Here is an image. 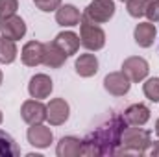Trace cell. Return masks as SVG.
Wrapping results in <instances>:
<instances>
[{"mask_svg": "<svg viewBox=\"0 0 159 157\" xmlns=\"http://www.w3.org/2000/svg\"><path fill=\"white\" fill-rule=\"evenodd\" d=\"M150 22H159V0H150L148 2V7H146V13H144Z\"/></svg>", "mask_w": 159, "mask_h": 157, "instance_id": "26", "label": "cell"}, {"mask_svg": "<svg viewBox=\"0 0 159 157\" xmlns=\"http://www.w3.org/2000/svg\"><path fill=\"white\" fill-rule=\"evenodd\" d=\"M148 2L150 0H126V9L131 17L139 19L146 13V7H148Z\"/></svg>", "mask_w": 159, "mask_h": 157, "instance_id": "22", "label": "cell"}, {"mask_svg": "<svg viewBox=\"0 0 159 157\" xmlns=\"http://www.w3.org/2000/svg\"><path fill=\"white\" fill-rule=\"evenodd\" d=\"M28 142L35 148H48L50 142L54 141V135L50 131V128L43 126V124H34L30 129H28Z\"/></svg>", "mask_w": 159, "mask_h": 157, "instance_id": "12", "label": "cell"}, {"mask_svg": "<svg viewBox=\"0 0 159 157\" xmlns=\"http://www.w3.org/2000/svg\"><path fill=\"white\" fill-rule=\"evenodd\" d=\"M133 37H135V43L143 48H148L154 44V39H156V26L154 22H141L135 26V32H133Z\"/></svg>", "mask_w": 159, "mask_h": 157, "instance_id": "17", "label": "cell"}, {"mask_svg": "<svg viewBox=\"0 0 159 157\" xmlns=\"http://www.w3.org/2000/svg\"><path fill=\"white\" fill-rule=\"evenodd\" d=\"M156 133H157V137H159V118H157V122H156Z\"/></svg>", "mask_w": 159, "mask_h": 157, "instance_id": "28", "label": "cell"}, {"mask_svg": "<svg viewBox=\"0 0 159 157\" xmlns=\"http://www.w3.org/2000/svg\"><path fill=\"white\" fill-rule=\"evenodd\" d=\"M0 32H2V35L7 37V39L19 41V39H22L24 34H26V24H24V20H22L20 17H17V15L4 17V19H0Z\"/></svg>", "mask_w": 159, "mask_h": 157, "instance_id": "8", "label": "cell"}, {"mask_svg": "<svg viewBox=\"0 0 159 157\" xmlns=\"http://www.w3.org/2000/svg\"><path fill=\"white\" fill-rule=\"evenodd\" d=\"M17 9H19V2L17 0H0V19L15 15Z\"/></svg>", "mask_w": 159, "mask_h": 157, "instance_id": "24", "label": "cell"}, {"mask_svg": "<svg viewBox=\"0 0 159 157\" xmlns=\"http://www.w3.org/2000/svg\"><path fill=\"white\" fill-rule=\"evenodd\" d=\"M115 15V2L113 0H93L87 7L83 17H87L94 24L109 22V19Z\"/></svg>", "mask_w": 159, "mask_h": 157, "instance_id": "4", "label": "cell"}, {"mask_svg": "<svg viewBox=\"0 0 159 157\" xmlns=\"http://www.w3.org/2000/svg\"><path fill=\"white\" fill-rule=\"evenodd\" d=\"M69 56L52 41V43H44V54H43V63L48 67V69H59L63 67L65 59Z\"/></svg>", "mask_w": 159, "mask_h": 157, "instance_id": "13", "label": "cell"}, {"mask_svg": "<svg viewBox=\"0 0 159 157\" xmlns=\"http://www.w3.org/2000/svg\"><path fill=\"white\" fill-rule=\"evenodd\" d=\"M2 78H4V76H2V70H0V85H2Z\"/></svg>", "mask_w": 159, "mask_h": 157, "instance_id": "29", "label": "cell"}, {"mask_svg": "<svg viewBox=\"0 0 159 157\" xmlns=\"http://www.w3.org/2000/svg\"><path fill=\"white\" fill-rule=\"evenodd\" d=\"M54 43H56L67 56L76 54L78 48H80V37L74 32H61V34H57L56 39H54Z\"/></svg>", "mask_w": 159, "mask_h": 157, "instance_id": "19", "label": "cell"}, {"mask_svg": "<svg viewBox=\"0 0 159 157\" xmlns=\"http://www.w3.org/2000/svg\"><path fill=\"white\" fill-rule=\"evenodd\" d=\"M148 70H150V67H148L146 59L144 57H139V56H131V57L124 59V63H122V72L129 78V81H133V83L143 81V79L148 76Z\"/></svg>", "mask_w": 159, "mask_h": 157, "instance_id": "5", "label": "cell"}, {"mask_svg": "<svg viewBox=\"0 0 159 157\" xmlns=\"http://www.w3.org/2000/svg\"><path fill=\"white\" fill-rule=\"evenodd\" d=\"M0 124H2V111H0Z\"/></svg>", "mask_w": 159, "mask_h": 157, "instance_id": "30", "label": "cell"}, {"mask_svg": "<svg viewBox=\"0 0 159 157\" xmlns=\"http://www.w3.org/2000/svg\"><path fill=\"white\" fill-rule=\"evenodd\" d=\"M152 133L143 128H128L122 131L120 146L115 155H144L146 150L152 146Z\"/></svg>", "mask_w": 159, "mask_h": 157, "instance_id": "2", "label": "cell"}, {"mask_svg": "<svg viewBox=\"0 0 159 157\" xmlns=\"http://www.w3.org/2000/svg\"><path fill=\"white\" fill-rule=\"evenodd\" d=\"M20 154V148L13 141V137L0 129V157H17Z\"/></svg>", "mask_w": 159, "mask_h": 157, "instance_id": "20", "label": "cell"}, {"mask_svg": "<svg viewBox=\"0 0 159 157\" xmlns=\"http://www.w3.org/2000/svg\"><path fill=\"white\" fill-rule=\"evenodd\" d=\"M43 54H44V43L39 41H28L22 46L20 57L26 67H37L43 63Z\"/></svg>", "mask_w": 159, "mask_h": 157, "instance_id": "11", "label": "cell"}, {"mask_svg": "<svg viewBox=\"0 0 159 157\" xmlns=\"http://www.w3.org/2000/svg\"><path fill=\"white\" fill-rule=\"evenodd\" d=\"M70 115V107L63 98H54L50 100V104L46 105V120L52 126H61L69 120Z\"/></svg>", "mask_w": 159, "mask_h": 157, "instance_id": "6", "label": "cell"}, {"mask_svg": "<svg viewBox=\"0 0 159 157\" xmlns=\"http://www.w3.org/2000/svg\"><path fill=\"white\" fill-rule=\"evenodd\" d=\"M17 57V46H15V41L7 39V37H0V63L4 65H9L13 63Z\"/></svg>", "mask_w": 159, "mask_h": 157, "instance_id": "21", "label": "cell"}, {"mask_svg": "<svg viewBox=\"0 0 159 157\" xmlns=\"http://www.w3.org/2000/svg\"><path fill=\"white\" fill-rule=\"evenodd\" d=\"M124 118L129 126H144L150 120V109L144 104H133L124 111Z\"/></svg>", "mask_w": 159, "mask_h": 157, "instance_id": "15", "label": "cell"}, {"mask_svg": "<svg viewBox=\"0 0 159 157\" xmlns=\"http://www.w3.org/2000/svg\"><path fill=\"white\" fill-rule=\"evenodd\" d=\"M54 85H52V79L48 78L46 74H35L34 78L30 79L28 83V92L32 98L35 100H43V98H48L50 92H52Z\"/></svg>", "mask_w": 159, "mask_h": 157, "instance_id": "10", "label": "cell"}, {"mask_svg": "<svg viewBox=\"0 0 159 157\" xmlns=\"http://www.w3.org/2000/svg\"><path fill=\"white\" fill-rule=\"evenodd\" d=\"M76 74L81 78H91L98 72V59L94 54H81L74 63Z\"/></svg>", "mask_w": 159, "mask_h": 157, "instance_id": "14", "label": "cell"}, {"mask_svg": "<svg viewBox=\"0 0 159 157\" xmlns=\"http://www.w3.org/2000/svg\"><path fill=\"white\" fill-rule=\"evenodd\" d=\"M80 44L91 52L102 50L106 44V34L100 26H96L94 22H91L87 17L81 15L80 19Z\"/></svg>", "mask_w": 159, "mask_h": 157, "instance_id": "3", "label": "cell"}, {"mask_svg": "<svg viewBox=\"0 0 159 157\" xmlns=\"http://www.w3.org/2000/svg\"><path fill=\"white\" fill-rule=\"evenodd\" d=\"M129 85H131V81H129V78H128L122 70H120V72H109V74L104 78V87H106V91H107L109 94H113V96H124V94H128Z\"/></svg>", "mask_w": 159, "mask_h": 157, "instance_id": "9", "label": "cell"}, {"mask_svg": "<svg viewBox=\"0 0 159 157\" xmlns=\"http://www.w3.org/2000/svg\"><path fill=\"white\" fill-rule=\"evenodd\" d=\"M126 126L128 122L124 115H113L106 124L81 141V155H115Z\"/></svg>", "mask_w": 159, "mask_h": 157, "instance_id": "1", "label": "cell"}, {"mask_svg": "<svg viewBox=\"0 0 159 157\" xmlns=\"http://www.w3.org/2000/svg\"><path fill=\"white\" fill-rule=\"evenodd\" d=\"M20 117L30 126L43 124V120H46V105L39 100H26L20 107Z\"/></svg>", "mask_w": 159, "mask_h": 157, "instance_id": "7", "label": "cell"}, {"mask_svg": "<svg viewBox=\"0 0 159 157\" xmlns=\"http://www.w3.org/2000/svg\"><path fill=\"white\" fill-rule=\"evenodd\" d=\"M41 11L48 13V11H56L59 6H61V0H32Z\"/></svg>", "mask_w": 159, "mask_h": 157, "instance_id": "25", "label": "cell"}, {"mask_svg": "<svg viewBox=\"0 0 159 157\" xmlns=\"http://www.w3.org/2000/svg\"><path fill=\"white\" fill-rule=\"evenodd\" d=\"M143 91H144V96L148 100H152L154 104H157L159 102V78L146 79V83L143 85Z\"/></svg>", "mask_w": 159, "mask_h": 157, "instance_id": "23", "label": "cell"}, {"mask_svg": "<svg viewBox=\"0 0 159 157\" xmlns=\"http://www.w3.org/2000/svg\"><path fill=\"white\" fill-rule=\"evenodd\" d=\"M122 2H124V0H122Z\"/></svg>", "mask_w": 159, "mask_h": 157, "instance_id": "31", "label": "cell"}, {"mask_svg": "<svg viewBox=\"0 0 159 157\" xmlns=\"http://www.w3.org/2000/svg\"><path fill=\"white\" fill-rule=\"evenodd\" d=\"M80 11L72 6V4H65V6H59L56 9V20L59 26H78L80 24Z\"/></svg>", "mask_w": 159, "mask_h": 157, "instance_id": "16", "label": "cell"}, {"mask_svg": "<svg viewBox=\"0 0 159 157\" xmlns=\"http://www.w3.org/2000/svg\"><path fill=\"white\" fill-rule=\"evenodd\" d=\"M152 155H154V157H159V141L156 142V146H154V150H152Z\"/></svg>", "mask_w": 159, "mask_h": 157, "instance_id": "27", "label": "cell"}, {"mask_svg": "<svg viewBox=\"0 0 159 157\" xmlns=\"http://www.w3.org/2000/svg\"><path fill=\"white\" fill-rule=\"evenodd\" d=\"M56 154L59 157H78L81 155V141L78 137H63L57 142Z\"/></svg>", "mask_w": 159, "mask_h": 157, "instance_id": "18", "label": "cell"}]
</instances>
